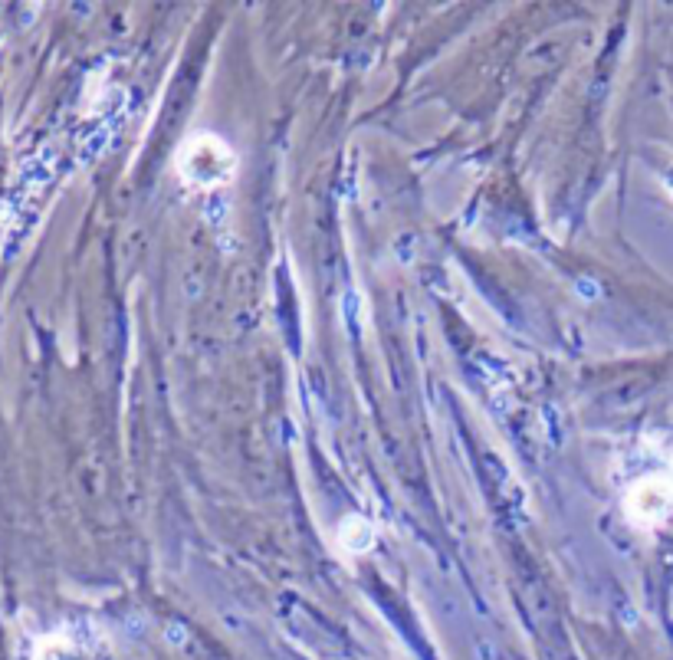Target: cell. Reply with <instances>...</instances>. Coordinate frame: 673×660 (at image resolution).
<instances>
[{"label":"cell","mask_w":673,"mask_h":660,"mask_svg":"<svg viewBox=\"0 0 673 660\" xmlns=\"http://www.w3.org/2000/svg\"><path fill=\"white\" fill-rule=\"evenodd\" d=\"M624 509H628L634 526L660 523V519L673 509V483L667 477H644L641 483L631 486Z\"/></svg>","instance_id":"2"},{"label":"cell","mask_w":673,"mask_h":660,"mask_svg":"<svg viewBox=\"0 0 673 660\" xmlns=\"http://www.w3.org/2000/svg\"><path fill=\"white\" fill-rule=\"evenodd\" d=\"M178 175L194 191H217L234 181L237 175V155L224 138L211 132H197L178 152Z\"/></svg>","instance_id":"1"},{"label":"cell","mask_w":673,"mask_h":660,"mask_svg":"<svg viewBox=\"0 0 673 660\" xmlns=\"http://www.w3.org/2000/svg\"><path fill=\"white\" fill-rule=\"evenodd\" d=\"M352 523H355V532H352V526H348V523L342 529V546L352 549V552H362V549H368V542H371V529L362 523V519H352Z\"/></svg>","instance_id":"3"}]
</instances>
